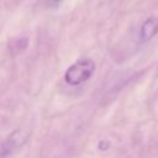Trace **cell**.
I'll use <instances>...</instances> for the list:
<instances>
[{"mask_svg": "<svg viewBox=\"0 0 158 158\" xmlns=\"http://www.w3.org/2000/svg\"><path fill=\"white\" fill-rule=\"evenodd\" d=\"M95 63L91 59H83L74 64H72L64 74V80L67 84L77 86L91 78V75L95 72Z\"/></svg>", "mask_w": 158, "mask_h": 158, "instance_id": "6da1fadb", "label": "cell"}, {"mask_svg": "<svg viewBox=\"0 0 158 158\" xmlns=\"http://www.w3.org/2000/svg\"><path fill=\"white\" fill-rule=\"evenodd\" d=\"M28 137L30 133L22 128L12 131L0 146V158H9L10 156L19 152L26 144Z\"/></svg>", "mask_w": 158, "mask_h": 158, "instance_id": "7a4b0ae2", "label": "cell"}, {"mask_svg": "<svg viewBox=\"0 0 158 158\" xmlns=\"http://www.w3.org/2000/svg\"><path fill=\"white\" fill-rule=\"evenodd\" d=\"M157 33H158V17L152 16V17L147 19L141 26V31H139L141 41L142 42H148Z\"/></svg>", "mask_w": 158, "mask_h": 158, "instance_id": "3957f363", "label": "cell"}, {"mask_svg": "<svg viewBox=\"0 0 158 158\" xmlns=\"http://www.w3.org/2000/svg\"><path fill=\"white\" fill-rule=\"evenodd\" d=\"M26 46H27V38H25V37L15 38L14 44H10V43H9V48L12 51V53H17V48H20L19 51L25 49V48H26Z\"/></svg>", "mask_w": 158, "mask_h": 158, "instance_id": "277c9868", "label": "cell"}]
</instances>
